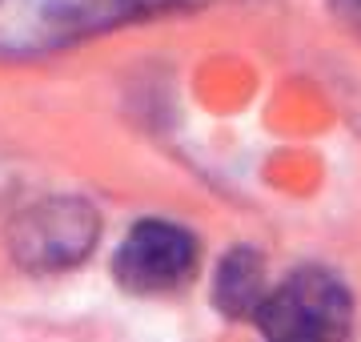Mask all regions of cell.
<instances>
[{
  "instance_id": "277c9868",
  "label": "cell",
  "mask_w": 361,
  "mask_h": 342,
  "mask_svg": "<svg viewBox=\"0 0 361 342\" xmlns=\"http://www.w3.org/2000/svg\"><path fill=\"white\" fill-rule=\"evenodd\" d=\"M269 298L265 290V262L253 246H233L217 266L213 278V306L229 318H257L261 302Z\"/></svg>"
},
{
  "instance_id": "5b68a950",
  "label": "cell",
  "mask_w": 361,
  "mask_h": 342,
  "mask_svg": "<svg viewBox=\"0 0 361 342\" xmlns=\"http://www.w3.org/2000/svg\"><path fill=\"white\" fill-rule=\"evenodd\" d=\"M334 13H337V20H341L349 33H357L361 37V0H334Z\"/></svg>"
},
{
  "instance_id": "7a4b0ae2",
  "label": "cell",
  "mask_w": 361,
  "mask_h": 342,
  "mask_svg": "<svg viewBox=\"0 0 361 342\" xmlns=\"http://www.w3.org/2000/svg\"><path fill=\"white\" fill-rule=\"evenodd\" d=\"M197 270V237L177 222L145 218L125 234L113 258L116 286L129 294H165L177 290Z\"/></svg>"
},
{
  "instance_id": "6da1fadb",
  "label": "cell",
  "mask_w": 361,
  "mask_h": 342,
  "mask_svg": "<svg viewBox=\"0 0 361 342\" xmlns=\"http://www.w3.org/2000/svg\"><path fill=\"white\" fill-rule=\"evenodd\" d=\"M353 322V298L329 270L289 274L257 310L269 342H341Z\"/></svg>"
},
{
  "instance_id": "3957f363",
  "label": "cell",
  "mask_w": 361,
  "mask_h": 342,
  "mask_svg": "<svg viewBox=\"0 0 361 342\" xmlns=\"http://www.w3.org/2000/svg\"><path fill=\"white\" fill-rule=\"evenodd\" d=\"M97 237V213L80 201H49L20 213L13 230L16 258L32 270H61L89 254Z\"/></svg>"
}]
</instances>
